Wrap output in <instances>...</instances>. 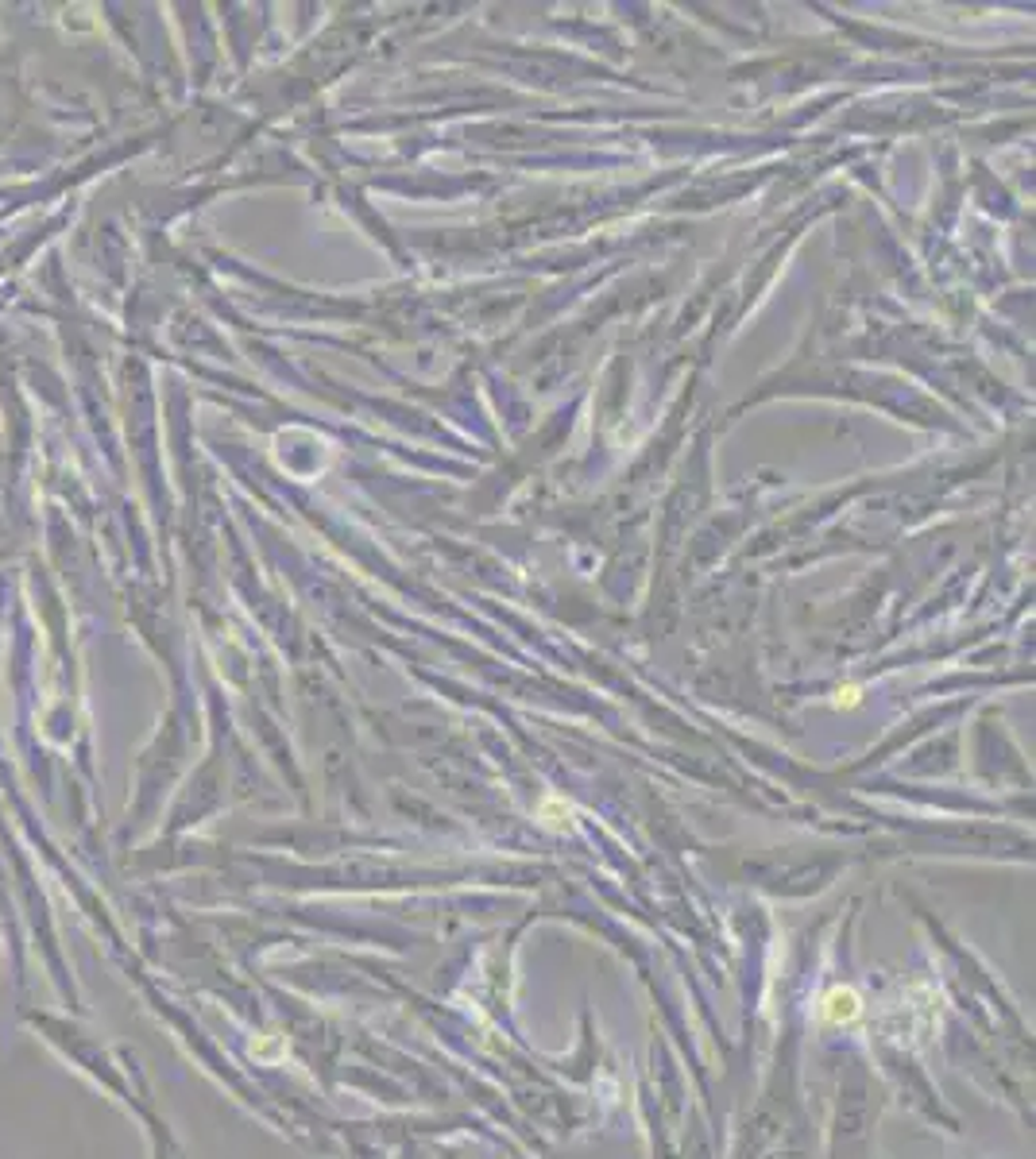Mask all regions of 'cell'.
Masks as SVG:
<instances>
[{"label": "cell", "mask_w": 1036, "mask_h": 1159, "mask_svg": "<svg viewBox=\"0 0 1036 1159\" xmlns=\"http://www.w3.org/2000/svg\"><path fill=\"white\" fill-rule=\"evenodd\" d=\"M859 1013H863V997L851 986H836L820 1001V1017L828 1024H851V1021H859Z\"/></svg>", "instance_id": "6da1fadb"}]
</instances>
